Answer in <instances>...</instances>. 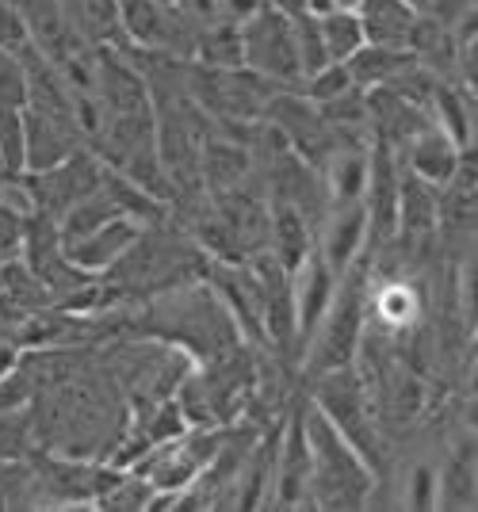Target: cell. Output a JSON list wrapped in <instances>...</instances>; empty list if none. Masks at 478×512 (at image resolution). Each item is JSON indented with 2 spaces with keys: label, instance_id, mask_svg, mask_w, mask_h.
Segmentation results:
<instances>
[{
  "label": "cell",
  "instance_id": "2",
  "mask_svg": "<svg viewBox=\"0 0 478 512\" xmlns=\"http://www.w3.org/2000/svg\"><path fill=\"white\" fill-rule=\"evenodd\" d=\"M360 341H364V276H360V264H352L345 276H337V291L310 344L303 348L306 371L322 375V371L352 367Z\"/></svg>",
  "mask_w": 478,
  "mask_h": 512
},
{
  "label": "cell",
  "instance_id": "14",
  "mask_svg": "<svg viewBox=\"0 0 478 512\" xmlns=\"http://www.w3.org/2000/svg\"><path fill=\"white\" fill-rule=\"evenodd\" d=\"M368 150L371 146H337L326 157V165L318 169L322 176V192L329 207H345L360 203L368 188Z\"/></svg>",
  "mask_w": 478,
  "mask_h": 512
},
{
  "label": "cell",
  "instance_id": "26",
  "mask_svg": "<svg viewBox=\"0 0 478 512\" xmlns=\"http://www.w3.org/2000/svg\"><path fill=\"white\" fill-rule=\"evenodd\" d=\"M4 107H27V69L16 50L0 46V111Z\"/></svg>",
  "mask_w": 478,
  "mask_h": 512
},
{
  "label": "cell",
  "instance_id": "9",
  "mask_svg": "<svg viewBox=\"0 0 478 512\" xmlns=\"http://www.w3.org/2000/svg\"><path fill=\"white\" fill-rule=\"evenodd\" d=\"M440 188L417 180L413 172L402 169V188H398V230L394 241H402L406 249H429L440 237Z\"/></svg>",
  "mask_w": 478,
  "mask_h": 512
},
{
  "label": "cell",
  "instance_id": "21",
  "mask_svg": "<svg viewBox=\"0 0 478 512\" xmlns=\"http://www.w3.org/2000/svg\"><path fill=\"white\" fill-rule=\"evenodd\" d=\"M314 20H318V35H322L329 62H345L348 54H356L368 43L356 12H326V16H314Z\"/></svg>",
  "mask_w": 478,
  "mask_h": 512
},
{
  "label": "cell",
  "instance_id": "18",
  "mask_svg": "<svg viewBox=\"0 0 478 512\" xmlns=\"http://www.w3.org/2000/svg\"><path fill=\"white\" fill-rule=\"evenodd\" d=\"M115 214H123L119 207H115V199L108 195V188L100 184L96 192L81 195L77 203H69L66 211L58 214V237H62V249L66 245H73V241H81V237H88L92 230H100L108 218H115Z\"/></svg>",
  "mask_w": 478,
  "mask_h": 512
},
{
  "label": "cell",
  "instance_id": "1",
  "mask_svg": "<svg viewBox=\"0 0 478 512\" xmlns=\"http://www.w3.org/2000/svg\"><path fill=\"white\" fill-rule=\"evenodd\" d=\"M306 440H310V505L322 509H360L368 501L375 474L356 455L318 406L303 409Z\"/></svg>",
  "mask_w": 478,
  "mask_h": 512
},
{
  "label": "cell",
  "instance_id": "15",
  "mask_svg": "<svg viewBox=\"0 0 478 512\" xmlns=\"http://www.w3.org/2000/svg\"><path fill=\"white\" fill-rule=\"evenodd\" d=\"M429 119L456 146H475V88L459 85V81H436Z\"/></svg>",
  "mask_w": 478,
  "mask_h": 512
},
{
  "label": "cell",
  "instance_id": "11",
  "mask_svg": "<svg viewBox=\"0 0 478 512\" xmlns=\"http://www.w3.org/2000/svg\"><path fill=\"white\" fill-rule=\"evenodd\" d=\"M276 501L280 505H306L310 501V440H306L303 409L291 413L287 421V440L276 451Z\"/></svg>",
  "mask_w": 478,
  "mask_h": 512
},
{
  "label": "cell",
  "instance_id": "5",
  "mask_svg": "<svg viewBox=\"0 0 478 512\" xmlns=\"http://www.w3.org/2000/svg\"><path fill=\"white\" fill-rule=\"evenodd\" d=\"M119 482L115 470L92 467V463H39V474H31V490L43 493V501H62V505H85L100 501L104 493Z\"/></svg>",
  "mask_w": 478,
  "mask_h": 512
},
{
  "label": "cell",
  "instance_id": "4",
  "mask_svg": "<svg viewBox=\"0 0 478 512\" xmlns=\"http://www.w3.org/2000/svg\"><path fill=\"white\" fill-rule=\"evenodd\" d=\"M253 176H257L253 172V153H249V146L241 138H234V134H226V130L218 127L203 130V138H199V184L207 192H234V188H245Z\"/></svg>",
  "mask_w": 478,
  "mask_h": 512
},
{
  "label": "cell",
  "instance_id": "28",
  "mask_svg": "<svg viewBox=\"0 0 478 512\" xmlns=\"http://www.w3.org/2000/svg\"><path fill=\"white\" fill-rule=\"evenodd\" d=\"M20 237H23V218L0 203V260L20 249Z\"/></svg>",
  "mask_w": 478,
  "mask_h": 512
},
{
  "label": "cell",
  "instance_id": "27",
  "mask_svg": "<svg viewBox=\"0 0 478 512\" xmlns=\"http://www.w3.org/2000/svg\"><path fill=\"white\" fill-rule=\"evenodd\" d=\"M410 509H433L436 505V474L429 467L413 470V493L406 497Z\"/></svg>",
  "mask_w": 478,
  "mask_h": 512
},
{
  "label": "cell",
  "instance_id": "22",
  "mask_svg": "<svg viewBox=\"0 0 478 512\" xmlns=\"http://www.w3.org/2000/svg\"><path fill=\"white\" fill-rule=\"evenodd\" d=\"M375 318L383 321L387 329H410V321L417 318V295H413L410 283H402V279H391V283H383L375 295Z\"/></svg>",
  "mask_w": 478,
  "mask_h": 512
},
{
  "label": "cell",
  "instance_id": "6",
  "mask_svg": "<svg viewBox=\"0 0 478 512\" xmlns=\"http://www.w3.org/2000/svg\"><path fill=\"white\" fill-rule=\"evenodd\" d=\"M142 230H146V222H138L131 214H115L100 230H92L88 237L66 245L69 264L81 268L85 276H104V272H111L123 256L131 253L134 241L142 237Z\"/></svg>",
  "mask_w": 478,
  "mask_h": 512
},
{
  "label": "cell",
  "instance_id": "16",
  "mask_svg": "<svg viewBox=\"0 0 478 512\" xmlns=\"http://www.w3.org/2000/svg\"><path fill=\"white\" fill-rule=\"evenodd\" d=\"M356 16H360V27H364L368 43L406 50L413 20L421 12H413L410 4H402V0H356Z\"/></svg>",
  "mask_w": 478,
  "mask_h": 512
},
{
  "label": "cell",
  "instance_id": "23",
  "mask_svg": "<svg viewBox=\"0 0 478 512\" xmlns=\"http://www.w3.org/2000/svg\"><path fill=\"white\" fill-rule=\"evenodd\" d=\"M348 88H356V85H352V77H348L345 62H329V65H322L318 73H310V77L299 81V92H303L310 104H326V100L341 96Z\"/></svg>",
  "mask_w": 478,
  "mask_h": 512
},
{
  "label": "cell",
  "instance_id": "3",
  "mask_svg": "<svg viewBox=\"0 0 478 512\" xmlns=\"http://www.w3.org/2000/svg\"><path fill=\"white\" fill-rule=\"evenodd\" d=\"M241 50H245V69H253L268 85L299 88L303 69L295 50V23L276 4L264 0L257 12L241 20Z\"/></svg>",
  "mask_w": 478,
  "mask_h": 512
},
{
  "label": "cell",
  "instance_id": "12",
  "mask_svg": "<svg viewBox=\"0 0 478 512\" xmlns=\"http://www.w3.org/2000/svg\"><path fill=\"white\" fill-rule=\"evenodd\" d=\"M402 150H406V165H402V169L413 172V176L425 180V184H433V188H444V184L456 176L463 146H456V142L429 119Z\"/></svg>",
  "mask_w": 478,
  "mask_h": 512
},
{
  "label": "cell",
  "instance_id": "19",
  "mask_svg": "<svg viewBox=\"0 0 478 512\" xmlns=\"http://www.w3.org/2000/svg\"><path fill=\"white\" fill-rule=\"evenodd\" d=\"M192 58L199 65H211V69H241L245 65V50H241V23L234 20H211L196 35L192 46Z\"/></svg>",
  "mask_w": 478,
  "mask_h": 512
},
{
  "label": "cell",
  "instance_id": "8",
  "mask_svg": "<svg viewBox=\"0 0 478 512\" xmlns=\"http://www.w3.org/2000/svg\"><path fill=\"white\" fill-rule=\"evenodd\" d=\"M85 146V138L73 127L50 119L39 107H23V172H43L62 165L66 157Z\"/></svg>",
  "mask_w": 478,
  "mask_h": 512
},
{
  "label": "cell",
  "instance_id": "25",
  "mask_svg": "<svg viewBox=\"0 0 478 512\" xmlns=\"http://www.w3.org/2000/svg\"><path fill=\"white\" fill-rule=\"evenodd\" d=\"M0 157L8 176L23 172V107H4L0 111Z\"/></svg>",
  "mask_w": 478,
  "mask_h": 512
},
{
  "label": "cell",
  "instance_id": "29",
  "mask_svg": "<svg viewBox=\"0 0 478 512\" xmlns=\"http://www.w3.org/2000/svg\"><path fill=\"white\" fill-rule=\"evenodd\" d=\"M402 4H410L413 12H429V0H402Z\"/></svg>",
  "mask_w": 478,
  "mask_h": 512
},
{
  "label": "cell",
  "instance_id": "24",
  "mask_svg": "<svg viewBox=\"0 0 478 512\" xmlns=\"http://www.w3.org/2000/svg\"><path fill=\"white\" fill-rule=\"evenodd\" d=\"M31 448V421L27 409L8 406L0 409V459H23Z\"/></svg>",
  "mask_w": 478,
  "mask_h": 512
},
{
  "label": "cell",
  "instance_id": "10",
  "mask_svg": "<svg viewBox=\"0 0 478 512\" xmlns=\"http://www.w3.org/2000/svg\"><path fill=\"white\" fill-rule=\"evenodd\" d=\"M368 245V214L364 203H345V207H329V218L322 226V241H314L318 256L329 264L333 276H345L348 268L360 260Z\"/></svg>",
  "mask_w": 478,
  "mask_h": 512
},
{
  "label": "cell",
  "instance_id": "7",
  "mask_svg": "<svg viewBox=\"0 0 478 512\" xmlns=\"http://www.w3.org/2000/svg\"><path fill=\"white\" fill-rule=\"evenodd\" d=\"M337 291V276L329 272V264L318 256V249L306 256L303 264L291 272V299H295V348L303 356V348L310 344L318 321L326 314L329 299Z\"/></svg>",
  "mask_w": 478,
  "mask_h": 512
},
{
  "label": "cell",
  "instance_id": "13",
  "mask_svg": "<svg viewBox=\"0 0 478 512\" xmlns=\"http://www.w3.org/2000/svg\"><path fill=\"white\" fill-rule=\"evenodd\" d=\"M268 253L295 272L314 253V222L283 199H268Z\"/></svg>",
  "mask_w": 478,
  "mask_h": 512
},
{
  "label": "cell",
  "instance_id": "17",
  "mask_svg": "<svg viewBox=\"0 0 478 512\" xmlns=\"http://www.w3.org/2000/svg\"><path fill=\"white\" fill-rule=\"evenodd\" d=\"M413 62L410 50H391V46H375V43H364L356 54H348L345 58V69L348 77H352V85L356 88H379V85H391L394 77Z\"/></svg>",
  "mask_w": 478,
  "mask_h": 512
},
{
  "label": "cell",
  "instance_id": "20",
  "mask_svg": "<svg viewBox=\"0 0 478 512\" xmlns=\"http://www.w3.org/2000/svg\"><path fill=\"white\" fill-rule=\"evenodd\" d=\"M436 505L475 509V444L459 448L444 474H436Z\"/></svg>",
  "mask_w": 478,
  "mask_h": 512
}]
</instances>
